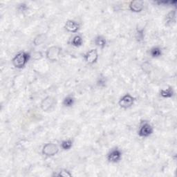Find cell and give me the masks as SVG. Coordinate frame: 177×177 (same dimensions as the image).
Here are the masks:
<instances>
[{"label":"cell","instance_id":"cell-1","mask_svg":"<svg viewBox=\"0 0 177 177\" xmlns=\"http://www.w3.org/2000/svg\"><path fill=\"white\" fill-rule=\"evenodd\" d=\"M29 57V54H26L25 53H19L13 60V64L17 68H22L27 62Z\"/></svg>","mask_w":177,"mask_h":177},{"label":"cell","instance_id":"cell-2","mask_svg":"<svg viewBox=\"0 0 177 177\" xmlns=\"http://www.w3.org/2000/svg\"><path fill=\"white\" fill-rule=\"evenodd\" d=\"M60 49L57 46H51L46 51V57L51 61H57L59 58Z\"/></svg>","mask_w":177,"mask_h":177},{"label":"cell","instance_id":"cell-3","mask_svg":"<svg viewBox=\"0 0 177 177\" xmlns=\"http://www.w3.org/2000/svg\"><path fill=\"white\" fill-rule=\"evenodd\" d=\"M58 152V148L53 143H48L44 146L42 152L44 155L48 156H52L57 154Z\"/></svg>","mask_w":177,"mask_h":177},{"label":"cell","instance_id":"cell-4","mask_svg":"<svg viewBox=\"0 0 177 177\" xmlns=\"http://www.w3.org/2000/svg\"><path fill=\"white\" fill-rule=\"evenodd\" d=\"M133 103H134V98L131 97L130 95L127 94L121 98L120 102H119V104L122 107L127 108L131 106Z\"/></svg>","mask_w":177,"mask_h":177},{"label":"cell","instance_id":"cell-5","mask_svg":"<svg viewBox=\"0 0 177 177\" xmlns=\"http://www.w3.org/2000/svg\"><path fill=\"white\" fill-rule=\"evenodd\" d=\"M54 103H55V100H54L53 98L51 96H48L42 102L41 107L44 111H49L53 106Z\"/></svg>","mask_w":177,"mask_h":177},{"label":"cell","instance_id":"cell-6","mask_svg":"<svg viewBox=\"0 0 177 177\" xmlns=\"http://www.w3.org/2000/svg\"><path fill=\"white\" fill-rule=\"evenodd\" d=\"M98 52L96 49H92L88 51L86 56H85V59L88 63L93 64L98 59Z\"/></svg>","mask_w":177,"mask_h":177},{"label":"cell","instance_id":"cell-7","mask_svg":"<svg viewBox=\"0 0 177 177\" xmlns=\"http://www.w3.org/2000/svg\"><path fill=\"white\" fill-rule=\"evenodd\" d=\"M152 133V128L149 124H145L142 126V127L139 131V134L141 137H147Z\"/></svg>","mask_w":177,"mask_h":177},{"label":"cell","instance_id":"cell-8","mask_svg":"<svg viewBox=\"0 0 177 177\" xmlns=\"http://www.w3.org/2000/svg\"><path fill=\"white\" fill-rule=\"evenodd\" d=\"M129 6L132 11L140 12L143 8V3L142 1H133L131 2Z\"/></svg>","mask_w":177,"mask_h":177},{"label":"cell","instance_id":"cell-9","mask_svg":"<svg viewBox=\"0 0 177 177\" xmlns=\"http://www.w3.org/2000/svg\"><path fill=\"white\" fill-rule=\"evenodd\" d=\"M65 28L68 31L75 33L79 29V25H78L76 22L69 20V21L67 22L65 24Z\"/></svg>","mask_w":177,"mask_h":177},{"label":"cell","instance_id":"cell-10","mask_svg":"<svg viewBox=\"0 0 177 177\" xmlns=\"http://www.w3.org/2000/svg\"><path fill=\"white\" fill-rule=\"evenodd\" d=\"M121 152L118 150H114L108 155V160L111 162H117L121 158Z\"/></svg>","mask_w":177,"mask_h":177},{"label":"cell","instance_id":"cell-11","mask_svg":"<svg viewBox=\"0 0 177 177\" xmlns=\"http://www.w3.org/2000/svg\"><path fill=\"white\" fill-rule=\"evenodd\" d=\"M175 17H176V12L174 11L169 12L168 15L166 16L165 18L167 24H172L174 21Z\"/></svg>","mask_w":177,"mask_h":177},{"label":"cell","instance_id":"cell-12","mask_svg":"<svg viewBox=\"0 0 177 177\" xmlns=\"http://www.w3.org/2000/svg\"><path fill=\"white\" fill-rule=\"evenodd\" d=\"M95 43H96L97 46H100L101 48H103V47H105V44H106V41H105L103 37L98 36L95 40Z\"/></svg>","mask_w":177,"mask_h":177},{"label":"cell","instance_id":"cell-13","mask_svg":"<svg viewBox=\"0 0 177 177\" xmlns=\"http://www.w3.org/2000/svg\"><path fill=\"white\" fill-rule=\"evenodd\" d=\"M161 94L162 96L165 98H169L172 96L173 91L172 90V88H168L167 90H162Z\"/></svg>","mask_w":177,"mask_h":177},{"label":"cell","instance_id":"cell-14","mask_svg":"<svg viewBox=\"0 0 177 177\" xmlns=\"http://www.w3.org/2000/svg\"><path fill=\"white\" fill-rule=\"evenodd\" d=\"M73 102L74 100L72 97H67L64 100V105H65V106L69 107L73 104Z\"/></svg>","mask_w":177,"mask_h":177},{"label":"cell","instance_id":"cell-15","mask_svg":"<svg viewBox=\"0 0 177 177\" xmlns=\"http://www.w3.org/2000/svg\"><path fill=\"white\" fill-rule=\"evenodd\" d=\"M73 44L76 46H79L82 44V38L80 36H76L73 40Z\"/></svg>","mask_w":177,"mask_h":177},{"label":"cell","instance_id":"cell-16","mask_svg":"<svg viewBox=\"0 0 177 177\" xmlns=\"http://www.w3.org/2000/svg\"><path fill=\"white\" fill-rule=\"evenodd\" d=\"M161 54V51L158 48H154L151 51V55L153 57H158Z\"/></svg>","mask_w":177,"mask_h":177},{"label":"cell","instance_id":"cell-17","mask_svg":"<svg viewBox=\"0 0 177 177\" xmlns=\"http://www.w3.org/2000/svg\"><path fill=\"white\" fill-rule=\"evenodd\" d=\"M71 146H72V142H71V141H64V142H62V147L64 149H70L71 148Z\"/></svg>","mask_w":177,"mask_h":177},{"label":"cell","instance_id":"cell-18","mask_svg":"<svg viewBox=\"0 0 177 177\" xmlns=\"http://www.w3.org/2000/svg\"><path fill=\"white\" fill-rule=\"evenodd\" d=\"M58 176L66 177V176H71V174L70 173H69V172H67V171H62V172H60Z\"/></svg>","mask_w":177,"mask_h":177}]
</instances>
